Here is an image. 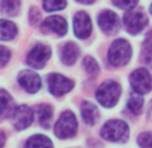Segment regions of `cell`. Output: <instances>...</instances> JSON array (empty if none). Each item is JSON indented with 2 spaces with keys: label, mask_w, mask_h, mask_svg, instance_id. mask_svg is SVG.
<instances>
[{
  "label": "cell",
  "mask_w": 152,
  "mask_h": 148,
  "mask_svg": "<svg viewBox=\"0 0 152 148\" xmlns=\"http://www.w3.org/2000/svg\"><path fill=\"white\" fill-rule=\"evenodd\" d=\"M81 114H82V119L85 121V124L88 125H93L96 124L98 119V111L92 103L89 101H83L82 106H81Z\"/></svg>",
  "instance_id": "obj_15"
},
{
  "label": "cell",
  "mask_w": 152,
  "mask_h": 148,
  "mask_svg": "<svg viewBox=\"0 0 152 148\" xmlns=\"http://www.w3.org/2000/svg\"><path fill=\"white\" fill-rule=\"evenodd\" d=\"M47 82H49V90L53 96L55 97H61L65 93L70 92L74 86V82L69 78L63 77L61 74H50L49 78H47Z\"/></svg>",
  "instance_id": "obj_7"
},
{
  "label": "cell",
  "mask_w": 152,
  "mask_h": 148,
  "mask_svg": "<svg viewBox=\"0 0 152 148\" xmlns=\"http://www.w3.org/2000/svg\"><path fill=\"white\" fill-rule=\"evenodd\" d=\"M4 141H6V136H4V133H3V132L0 131V148H3Z\"/></svg>",
  "instance_id": "obj_28"
},
{
  "label": "cell",
  "mask_w": 152,
  "mask_h": 148,
  "mask_svg": "<svg viewBox=\"0 0 152 148\" xmlns=\"http://www.w3.org/2000/svg\"><path fill=\"white\" fill-rule=\"evenodd\" d=\"M74 35L80 39H85L92 32V22L89 15L83 11H80L74 16Z\"/></svg>",
  "instance_id": "obj_11"
},
{
  "label": "cell",
  "mask_w": 152,
  "mask_h": 148,
  "mask_svg": "<svg viewBox=\"0 0 152 148\" xmlns=\"http://www.w3.org/2000/svg\"><path fill=\"white\" fill-rule=\"evenodd\" d=\"M148 19L143 11H128L124 16V24L129 34L136 35L145 29Z\"/></svg>",
  "instance_id": "obj_6"
},
{
  "label": "cell",
  "mask_w": 152,
  "mask_h": 148,
  "mask_svg": "<svg viewBox=\"0 0 152 148\" xmlns=\"http://www.w3.org/2000/svg\"><path fill=\"white\" fill-rule=\"evenodd\" d=\"M51 55V50L46 45H37L31 48L27 55V63L34 69H42L49 61Z\"/></svg>",
  "instance_id": "obj_8"
},
{
  "label": "cell",
  "mask_w": 152,
  "mask_h": 148,
  "mask_svg": "<svg viewBox=\"0 0 152 148\" xmlns=\"http://www.w3.org/2000/svg\"><path fill=\"white\" fill-rule=\"evenodd\" d=\"M78 55H80V50H78V47L74 43H72V42L65 43L61 47V59H62V62L65 65H67V66L74 65Z\"/></svg>",
  "instance_id": "obj_14"
},
{
  "label": "cell",
  "mask_w": 152,
  "mask_h": 148,
  "mask_svg": "<svg viewBox=\"0 0 152 148\" xmlns=\"http://www.w3.org/2000/svg\"><path fill=\"white\" fill-rule=\"evenodd\" d=\"M151 108H152V104H151Z\"/></svg>",
  "instance_id": "obj_31"
},
{
  "label": "cell",
  "mask_w": 152,
  "mask_h": 148,
  "mask_svg": "<svg viewBox=\"0 0 152 148\" xmlns=\"http://www.w3.org/2000/svg\"><path fill=\"white\" fill-rule=\"evenodd\" d=\"M113 3H115L118 8L129 10V8H133V7L137 4V0H113Z\"/></svg>",
  "instance_id": "obj_26"
},
{
  "label": "cell",
  "mask_w": 152,
  "mask_h": 148,
  "mask_svg": "<svg viewBox=\"0 0 152 148\" xmlns=\"http://www.w3.org/2000/svg\"><path fill=\"white\" fill-rule=\"evenodd\" d=\"M37 114L38 119H39L40 124H42L45 128L50 125V121L53 119V109L50 105L47 104H40V105L37 106Z\"/></svg>",
  "instance_id": "obj_18"
},
{
  "label": "cell",
  "mask_w": 152,
  "mask_h": 148,
  "mask_svg": "<svg viewBox=\"0 0 152 148\" xmlns=\"http://www.w3.org/2000/svg\"><path fill=\"white\" fill-rule=\"evenodd\" d=\"M19 84L28 93H37L40 89L42 81H40L39 75L37 73L30 70H24L19 74Z\"/></svg>",
  "instance_id": "obj_12"
},
{
  "label": "cell",
  "mask_w": 152,
  "mask_h": 148,
  "mask_svg": "<svg viewBox=\"0 0 152 148\" xmlns=\"http://www.w3.org/2000/svg\"><path fill=\"white\" fill-rule=\"evenodd\" d=\"M97 22L100 29L108 35L116 34L118 31V29H120V19H118V16L113 11H109V10L101 12L98 15Z\"/></svg>",
  "instance_id": "obj_10"
},
{
  "label": "cell",
  "mask_w": 152,
  "mask_h": 148,
  "mask_svg": "<svg viewBox=\"0 0 152 148\" xmlns=\"http://www.w3.org/2000/svg\"><path fill=\"white\" fill-rule=\"evenodd\" d=\"M137 143L141 148H152V132H144L139 136Z\"/></svg>",
  "instance_id": "obj_23"
},
{
  "label": "cell",
  "mask_w": 152,
  "mask_h": 148,
  "mask_svg": "<svg viewBox=\"0 0 152 148\" xmlns=\"http://www.w3.org/2000/svg\"><path fill=\"white\" fill-rule=\"evenodd\" d=\"M78 3H82V4H92L94 0H77Z\"/></svg>",
  "instance_id": "obj_29"
},
{
  "label": "cell",
  "mask_w": 152,
  "mask_h": 148,
  "mask_svg": "<svg viewBox=\"0 0 152 148\" xmlns=\"http://www.w3.org/2000/svg\"><path fill=\"white\" fill-rule=\"evenodd\" d=\"M144 57L147 62H152V34L149 32L145 43H144Z\"/></svg>",
  "instance_id": "obj_25"
},
{
  "label": "cell",
  "mask_w": 152,
  "mask_h": 148,
  "mask_svg": "<svg viewBox=\"0 0 152 148\" xmlns=\"http://www.w3.org/2000/svg\"><path fill=\"white\" fill-rule=\"evenodd\" d=\"M26 148H54L51 140L43 135H34L26 143Z\"/></svg>",
  "instance_id": "obj_17"
},
{
  "label": "cell",
  "mask_w": 152,
  "mask_h": 148,
  "mask_svg": "<svg viewBox=\"0 0 152 148\" xmlns=\"http://www.w3.org/2000/svg\"><path fill=\"white\" fill-rule=\"evenodd\" d=\"M19 8V0H0V11L6 15H16Z\"/></svg>",
  "instance_id": "obj_19"
},
{
  "label": "cell",
  "mask_w": 152,
  "mask_h": 148,
  "mask_svg": "<svg viewBox=\"0 0 152 148\" xmlns=\"http://www.w3.org/2000/svg\"><path fill=\"white\" fill-rule=\"evenodd\" d=\"M143 104H144V100L141 98V94H139V93L131 94V97H129V100H128V108L133 114L140 113L141 108H143Z\"/></svg>",
  "instance_id": "obj_20"
},
{
  "label": "cell",
  "mask_w": 152,
  "mask_h": 148,
  "mask_svg": "<svg viewBox=\"0 0 152 148\" xmlns=\"http://www.w3.org/2000/svg\"><path fill=\"white\" fill-rule=\"evenodd\" d=\"M42 29L62 37L67 31V23H66V20L61 16H50L43 22Z\"/></svg>",
  "instance_id": "obj_13"
},
{
  "label": "cell",
  "mask_w": 152,
  "mask_h": 148,
  "mask_svg": "<svg viewBox=\"0 0 152 148\" xmlns=\"http://www.w3.org/2000/svg\"><path fill=\"white\" fill-rule=\"evenodd\" d=\"M77 117L73 112L65 111L54 125V133L59 139H69L77 133Z\"/></svg>",
  "instance_id": "obj_3"
},
{
  "label": "cell",
  "mask_w": 152,
  "mask_h": 148,
  "mask_svg": "<svg viewBox=\"0 0 152 148\" xmlns=\"http://www.w3.org/2000/svg\"><path fill=\"white\" fill-rule=\"evenodd\" d=\"M149 11H151V14H152V4H151V7H149Z\"/></svg>",
  "instance_id": "obj_30"
},
{
  "label": "cell",
  "mask_w": 152,
  "mask_h": 148,
  "mask_svg": "<svg viewBox=\"0 0 152 148\" xmlns=\"http://www.w3.org/2000/svg\"><path fill=\"white\" fill-rule=\"evenodd\" d=\"M11 58V53H10L8 48L0 46V66H4Z\"/></svg>",
  "instance_id": "obj_27"
},
{
  "label": "cell",
  "mask_w": 152,
  "mask_h": 148,
  "mask_svg": "<svg viewBox=\"0 0 152 148\" xmlns=\"http://www.w3.org/2000/svg\"><path fill=\"white\" fill-rule=\"evenodd\" d=\"M12 105V98L8 92L0 89V114H4L10 111Z\"/></svg>",
  "instance_id": "obj_22"
},
{
  "label": "cell",
  "mask_w": 152,
  "mask_h": 148,
  "mask_svg": "<svg viewBox=\"0 0 152 148\" xmlns=\"http://www.w3.org/2000/svg\"><path fill=\"white\" fill-rule=\"evenodd\" d=\"M12 120H14V125L16 129H19V131L26 129L27 127H30L32 124L34 112L27 105H19L12 112Z\"/></svg>",
  "instance_id": "obj_9"
},
{
  "label": "cell",
  "mask_w": 152,
  "mask_h": 148,
  "mask_svg": "<svg viewBox=\"0 0 152 148\" xmlns=\"http://www.w3.org/2000/svg\"><path fill=\"white\" fill-rule=\"evenodd\" d=\"M83 66H85L86 71H89V73H92V74L98 71V63L96 62V59L92 57H86L85 59H83Z\"/></svg>",
  "instance_id": "obj_24"
},
{
  "label": "cell",
  "mask_w": 152,
  "mask_h": 148,
  "mask_svg": "<svg viewBox=\"0 0 152 148\" xmlns=\"http://www.w3.org/2000/svg\"><path fill=\"white\" fill-rule=\"evenodd\" d=\"M121 94V88L116 81H105L96 92L98 103L105 108H113L118 103Z\"/></svg>",
  "instance_id": "obj_2"
},
{
  "label": "cell",
  "mask_w": 152,
  "mask_h": 148,
  "mask_svg": "<svg viewBox=\"0 0 152 148\" xmlns=\"http://www.w3.org/2000/svg\"><path fill=\"white\" fill-rule=\"evenodd\" d=\"M18 34V29L12 22L0 19V40H10Z\"/></svg>",
  "instance_id": "obj_16"
},
{
  "label": "cell",
  "mask_w": 152,
  "mask_h": 148,
  "mask_svg": "<svg viewBox=\"0 0 152 148\" xmlns=\"http://www.w3.org/2000/svg\"><path fill=\"white\" fill-rule=\"evenodd\" d=\"M132 48L125 39H117L112 43L108 51V59L113 66H124L129 62Z\"/></svg>",
  "instance_id": "obj_4"
},
{
  "label": "cell",
  "mask_w": 152,
  "mask_h": 148,
  "mask_svg": "<svg viewBox=\"0 0 152 148\" xmlns=\"http://www.w3.org/2000/svg\"><path fill=\"white\" fill-rule=\"evenodd\" d=\"M66 7V0H43V10L46 12L59 11Z\"/></svg>",
  "instance_id": "obj_21"
},
{
  "label": "cell",
  "mask_w": 152,
  "mask_h": 148,
  "mask_svg": "<svg viewBox=\"0 0 152 148\" xmlns=\"http://www.w3.org/2000/svg\"><path fill=\"white\" fill-rule=\"evenodd\" d=\"M101 136L112 143H125L129 139V127L123 120H110L104 124Z\"/></svg>",
  "instance_id": "obj_1"
},
{
  "label": "cell",
  "mask_w": 152,
  "mask_h": 148,
  "mask_svg": "<svg viewBox=\"0 0 152 148\" xmlns=\"http://www.w3.org/2000/svg\"><path fill=\"white\" fill-rule=\"evenodd\" d=\"M129 82L133 92L139 94H145L152 89V77L145 69H137L133 71L129 77Z\"/></svg>",
  "instance_id": "obj_5"
}]
</instances>
